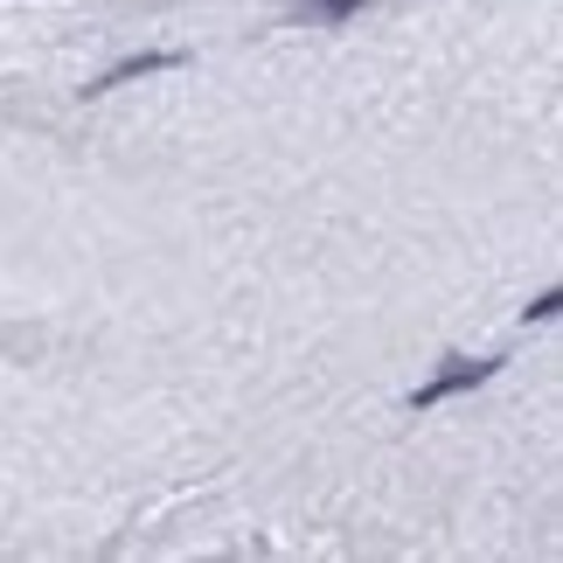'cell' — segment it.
<instances>
[{
    "instance_id": "4",
    "label": "cell",
    "mask_w": 563,
    "mask_h": 563,
    "mask_svg": "<svg viewBox=\"0 0 563 563\" xmlns=\"http://www.w3.org/2000/svg\"><path fill=\"white\" fill-rule=\"evenodd\" d=\"M556 307H563V292H556V286H550V292H536V307H529V313H522V320H556Z\"/></svg>"
},
{
    "instance_id": "2",
    "label": "cell",
    "mask_w": 563,
    "mask_h": 563,
    "mask_svg": "<svg viewBox=\"0 0 563 563\" xmlns=\"http://www.w3.org/2000/svg\"><path fill=\"white\" fill-rule=\"evenodd\" d=\"M181 49H154V56H125V63H112L98 84H84V98H104V91H119V84H133V77H154V70H181Z\"/></svg>"
},
{
    "instance_id": "1",
    "label": "cell",
    "mask_w": 563,
    "mask_h": 563,
    "mask_svg": "<svg viewBox=\"0 0 563 563\" xmlns=\"http://www.w3.org/2000/svg\"><path fill=\"white\" fill-rule=\"evenodd\" d=\"M501 362L494 355H445V369L431 376V383H418L410 389V410H431V404H445V397H460V389H481Z\"/></svg>"
},
{
    "instance_id": "3",
    "label": "cell",
    "mask_w": 563,
    "mask_h": 563,
    "mask_svg": "<svg viewBox=\"0 0 563 563\" xmlns=\"http://www.w3.org/2000/svg\"><path fill=\"white\" fill-rule=\"evenodd\" d=\"M369 0H299V21H313V29H341V21H355Z\"/></svg>"
}]
</instances>
